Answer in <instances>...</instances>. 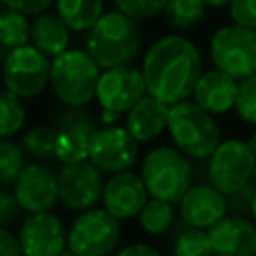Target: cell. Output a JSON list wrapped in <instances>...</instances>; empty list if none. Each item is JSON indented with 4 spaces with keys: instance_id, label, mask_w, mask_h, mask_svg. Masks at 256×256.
<instances>
[{
    "instance_id": "8992f818",
    "label": "cell",
    "mask_w": 256,
    "mask_h": 256,
    "mask_svg": "<svg viewBox=\"0 0 256 256\" xmlns=\"http://www.w3.org/2000/svg\"><path fill=\"white\" fill-rule=\"evenodd\" d=\"M120 238L122 222L102 206L76 214L66 226V250L76 256H110L118 250Z\"/></svg>"
},
{
    "instance_id": "2e32d148",
    "label": "cell",
    "mask_w": 256,
    "mask_h": 256,
    "mask_svg": "<svg viewBox=\"0 0 256 256\" xmlns=\"http://www.w3.org/2000/svg\"><path fill=\"white\" fill-rule=\"evenodd\" d=\"M148 198L150 196L140 174L134 170H126L104 180L100 202L108 214H112L120 222H126L140 214Z\"/></svg>"
},
{
    "instance_id": "9c48e42d",
    "label": "cell",
    "mask_w": 256,
    "mask_h": 256,
    "mask_svg": "<svg viewBox=\"0 0 256 256\" xmlns=\"http://www.w3.org/2000/svg\"><path fill=\"white\" fill-rule=\"evenodd\" d=\"M204 174L206 182L224 196L252 182L254 158L248 150V144L238 138H228L220 142L212 156L206 160Z\"/></svg>"
},
{
    "instance_id": "52a82bcc",
    "label": "cell",
    "mask_w": 256,
    "mask_h": 256,
    "mask_svg": "<svg viewBox=\"0 0 256 256\" xmlns=\"http://www.w3.org/2000/svg\"><path fill=\"white\" fill-rule=\"evenodd\" d=\"M50 66L52 60L32 44L10 50L2 62L4 90L22 102L38 98L50 86Z\"/></svg>"
},
{
    "instance_id": "4dcf8cb0",
    "label": "cell",
    "mask_w": 256,
    "mask_h": 256,
    "mask_svg": "<svg viewBox=\"0 0 256 256\" xmlns=\"http://www.w3.org/2000/svg\"><path fill=\"white\" fill-rule=\"evenodd\" d=\"M234 108L244 122L256 126V74L250 78H244L238 84V96H236Z\"/></svg>"
},
{
    "instance_id": "f546056e",
    "label": "cell",
    "mask_w": 256,
    "mask_h": 256,
    "mask_svg": "<svg viewBox=\"0 0 256 256\" xmlns=\"http://www.w3.org/2000/svg\"><path fill=\"white\" fill-rule=\"evenodd\" d=\"M114 6L120 14L138 22L156 18L164 10L166 0H114Z\"/></svg>"
},
{
    "instance_id": "9a60e30c",
    "label": "cell",
    "mask_w": 256,
    "mask_h": 256,
    "mask_svg": "<svg viewBox=\"0 0 256 256\" xmlns=\"http://www.w3.org/2000/svg\"><path fill=\"white\" fill-rule=\"evenodd\" d=\"M16 238L22 256H58L66 250V224L54 212L26 214Z\"/></svg>"
},
{
    "instance_id": "4316f807",
    "label": "cell",
    "mask_w": 256,
    "mask_h": 256,
    "mask_svg": "<svg viewBox=\"0 0 256 256\" xmlns=\"http://www.w3.org/2000/svg\"><path fill=\"white\" fill-rule=\"evenodd\" d=\"M26 124V106L8 90H0V140H12Z\"/></svg>"
},
{
    "instance_id": "60d3db41",
    "label": "cell",
    "mask_w": 256,
    "mask_h": 256,
    "mask_svg": "<svg viewBox=\"0 0 256 256\" xmlns=\"http://www.w3.org/2000/svg\"><path fill=\"white\" fill-rule=\"evenodd\" d=\"M250 220L256 224V186H254V194H252V204H250Z\"/></svg>"
},
{
    "instance_id": "ffe728a7",
    "label": "cell",
    "mask_w": 256,
    "mask_h": 256,
    "mask_svg": "<svg viewBox=\"0 0 256 256\" xmlns=\"http://www.w3.org/2000/svg\"><path fill=\"white\" fill-rule=\"evenodd\" d=\"M168 108L170 106H166V104H162L156 98L146 94L126 112L124 128L130 132V136L138 144L152 142L166 130Z\"/></svg>"
},
{
    "instance_id": "8d00e7d4",
    "label": "cell",
    "mask_w": 256,
    "mask_h": 256,
    "mask_svg": "<svg viewBox=\"0 0 256 256\" xmlns=\"http://www.w3.org/2000/svg\"><path fill=\"white\" fill-rule=\"evenodd\" d=\"M0 256H22L18 238L10 228H0Z\"/></svg>"
},
{
    "instance_id": "b9f144b4",
    "label": "cell",
    "mask_w": 256,
    "mask_h": 256,
    "mask_svg": "<svg viewBox=\"0 0 256 256\" xmlns=\"http://www.w3.org/2000/svg\"><path fill=\"white\" fill-rule=\"evenodd\" d=\"M58 256H76V254H72L70 250H64V252H62V254H58Z\"/></svg>"
},
{
    "instance_id": "74e56055",
    "label": "cell",
    "mask_w": 256,
    "mask_h": 256,
    "mask_svg": "<svg viewBox=\"0 0 256 256\" xmlns=\"http://www.w3.org/2000/svg\"><path fill=\"white\" fill-rule=\"evenodd\" d=\"M118 120H120V114L110 112V110H100V114H98V122H100V126H116Z\"/></svg>"
},
{
    "instance_id": "f1b7e54d",
    "label": "cell",
    "mask_w": 256,
    "mask_h": 256,
    "mask_svg": "<svg viewBox=\"0 0 256 256\" xmlns=\"http://www.w3.org/2000/svg\"><path fill=\"white\" fill-rule=\"evenodd\" d=\"M26 164V154L20 144L12 140H0V186H12Z\"/></svg>"
},
{
    "instance_id": "484cf974",
    "label": "cell",
    "mask_w": 256,
    "mask_h": 256,
    "mask_svg": "<svg viewBox=\"0 0 256 256\" xmlns=\"http://www.w3.org/2000/svg\"><path fill=\"white\" fill-rule=\"evenodd\" d=\"M30 44V20L28 16L2 8L0 10V46L8 52Z\"/></svg>"
},
{
    "instance_id": "8fae6325",
    "label": "cell",
    "mask_w": 256,
    "mask_h": 256,
    "mask_svg": "<svg viewBox=\"0 0 256 256\" xmlns=\"http://www.w3.org/2000/svg\"><path fill=\"white\" fill-rule=\"evenodd\" d=\"M58 176V202L70 212H86L96 208L102 198L104 176L88 160L78 164L60 166Z\"/></svg>"
},
{
    "instance_id": "d590c367",
    "label": "cell",
    "mask_w": 256,
    "mask_h": 256,
    "mask_svg": "<svg viewBox=\"0 0 256 256\" xmlns=\"http://www.w3.org/2000/svg\"><path fill=\"white\" fill-rule=\"evenodd\" d=\"M114 256H162V252L146 242H130L120 246L114 252Z\"/></svg>"
},
{
    "instance_id": "d6a6232c",
    "label": "cell",
    "mask_w": 256,
    "mask_h": 256,
    "mask_svg": "<svg viewBox=\"0 0 256 256\" xmlns=\"http://www.w3.org/2000/svg\"><path fill=\"white\" fill-rule=\"evenodd\" d=\"M254 186H256V184L248 182V184L242 186L240 190H236V192H232V194L226 196L228 214H234V216H250V204H252Z\"/></svg>"
},
{
    "instance_id": "d4e9b609",
    "label": "cell",
    "mask_w": 256,
    "mask_h": 256,
    "mask_svg": "<svg viewBox=\"0 0 256 256\" xmlns=\"http://www.w3.org/2000/svg\"><path fill=\"white\" fill-rule=\"evenodd\" d=\"M162 12L174 30H190L204 20L206 4L202 0H166Z\"/></svg>"
},
{
    "instance_id": "5bb4252c",
    "label": "cell",
    "mask_w": 256,
    "mask_h": 256,
    "mask_svg": "<svg viewBox=\"0 0 256 256\" xmlns=\"http://www.w3.org/2000/svg\"><path fill=\"white\" fill-rule=\"evenodd\" d=\"M142 96H146V84L140 68L130 64L100 72L94 96L100 110L122 114L128 112Z\"/></svg>"
},
{
    "instance_id": "7a4b0ae2",
    "label": "cell",
    "mask_w": 256,
    "mask_h": 256,
    "mask_svg": "<svg viewBox=\"0 0 256 256\" xmlns=\"http://www.w3.org/2000/svg\"><path fill=\"white\" fill-rule=\"evenodd\" d=\"M140 46L142 36L138 22L118 10L104 12L84 36V50L100 70L130 66L136 60Z\"/></svg>"
},
{
    "instance_id": "ac0fdd59",
    "label": "cell",
    "mask_w": 256,
    "mask_h": 256,
    "mask_svg": "<svg viewBox=\"0 0 256 256\" xmlns=\"http://www.w3.org/2000/svg\"><path fill=\"white\" fill-rule=\"evenodd\" d=\"M212 256H256V224L248 216L226 214L208 230Z\"/></svg>"
},
{
    "instance_id": "1f68e13d",
    "label": "cell",
    "mask_w": 256,
    "mask_h": 256,
    "mask_svg": "<svg viewBox=\"0 0 256 256\" xmlns=\"http://www.w3.org/2000/svg\"><path fill=\"white\" fill-rule=\"evenodd\" d=\"M228 8L230 18L236 26L256 30V0H232Z\"/></svg>"
},
{
    "instance_id": "7402d4cb",
    "label": "cell",
    "mask_w": 256,
    "mask_h": 256,
    "mask_svg": "<svg viewBox=\"0 0 256 256\" xmlns=\"http://www.w3.org/2000/svg\"><path fill=\"white\" fill-rule=\"evenodd\" d=\"M54 14L70 32H88L104 14V0H54Z\"/></svg>"
},
{
    "instance_id": "603a6c76",
    "label": "cell",
    "mask_w": 256,
    "mask_h": 256,
    "mask_svg": "<svg viewBox=\"0 0 256 256\" xmlns=\"http://www.w3.org/2000/svg\"><path fill=\"white\" fill-rule=\"evenodd\" d=\"M176 216H178V212H176L174 204H168V202L156 200V198H148V202L144 204V208L140 210L136 220L144 234L164 236L174 226Z\"/></svg>"
},
{
    "instance_id": "836d02e7",
    "label": "cell",
    "mask_w": 256,
    "mask_h": 256,
    "mask_svg": "<svg viewBox=\"0 0 256 256\" xmlns=\"http://www.w3.org/2000/svg\"><path fill=\"white\" fill-rule=\"evenodd\" d=\"M0 4L24 16H38V14L50 12V6L54 4V0H0Z\"/></svg>"
},
{
    "instance_id": "6da1fadb",
    "label": "cell",
    "mask_w": 256,
    "mask_h": 256,
    "mask_svg": "<svg viewBox=\"0 0 256 256\" xmlns=\"http://www.w3.org/2000/svg\"><path fill=\"white\" fill-rule=\"evenodd\" d=\"M146 94L166 106L188 100L202 76V56L196 44L180 34L152 42L142 60Z\"/></svg>"
},
{
    "instance_id": "30bf717a",
    "label": "cell",
    "mask_w": 256,
    "mask_h": 256,
    "mask_svg": "<svg viewBox=\"0 0 256 256\" xmlns=\"http://www.w3.org/2000/svg\"><path fill=\"white\" fill-rule=\"evenodd\" d=\"M138 152L140 144L130 136L124 126H100L90 140L88 162L94 164L102 174L106 172L112 176L132 170L138 160Z\"/></svg>"
},
{
    "instance_id": "ab89813d",
    "label": "cell",
    "mask_w": 256,
    "mask_h": 256,
    "mask_svg": "<svg viewBox=\"0 0 256 256\" xmlns=\"http://www.w3.org/2000/svg\"><path fill=\"white\" fill-rule=\"evenodd\" d=\"M204 4H206V8H224V6H228L232 0H202Z\"/></svg>"
},
{
    "instance_id": "5b68a950",
    "label": "cell",
    "mask_w": 256,
    "mask_h": 256,
    "mask_svg": "<svg viewBox=\"0 0 256 256\" xmlns=\"http://www.w3.org/2000/svg\"><path fill=\"white\" fill-rule=\"evenodd\" d=\"M100 72L102 70L84 48H68L64 54L52 60V94L64 108H84L96 96Z\"/></svg>"
},
{
    "instance_id": "d6986e66",
    "label": "cell",
    "mask_w": 256,
    "mask_h": 256,
    "mask_svg": "<svg viewBox=\"0 0 256 256\" xmlns=\"http://www.w3.org/2000/svg\"><path fill=\"white\" fill-rule=\"evenodd\" d=\"M236 96L238 82L234 78L220 70H208L202 72V76L198 78L192 92V102L210 116H216L232 110L236 104Z\"/></svg>"
},
{
    "instance_id": "e0dca14e",
    "label": "cell",
    "mask_w": 256,
    "mask_h": 256,
    "mask_svg": "<svg viewBox=\"0 0 256 256\" xmlns=\"http://www.w3.org/2000/svg\"><path fill=\"white\" fill-rule=\"evenodd\" d=\"M226 214V196L208 182H192L178 202V218L188 228L210 230Z\"/></svg>"
},
{
    "instance_id": "4fadbf2b",
    "label": "cell",
    "mask_w": 256,
    "mask_h": 256,
    "mask_svg": "<svg viewBox=\"0 0 256 256\" xmlns=\"http://www.w3.org/2000/svg\"><path fill=\"white\" fill-rule=\"evenodd\" d=\"M12 194L20 212L42 214L52 212L58 204V176L44 162H28L16 182L12 184Z\"/></svg>"
},
{
    "instance_id": "f35d334b",
    "label": "cell",
    "mask_w": 256,
    "mask_h": 256,
    "mask_svg": "<svg viewBox=\"0 0 256 256\" xmlns=\"http://www.w3.org/2000/svg\"><path fill=\"white\" fill-rule=\"evenodd\" d=\"M246 144H248V150H250V154H252V158H254V174H252V184H256V132L250 136V140H248Z\"/></svg>"
},
{
    "instance_id": "7c38bea8",
    "label": "cell",
    "mask_w": 256,
    "mask_h": 256,
    "mask_svg": "<svg viewBox=\"0 0 256 256\" xmlns=\"http://www.w3.org/2000/svg\"><path fill=\"white\" fill-rule=\"evenodd\" d=\"M52 124L56 128L54 160L62 166L88 160L90 140L96 132L94 118L84 108H64Z\"/></svg>"
},
{
    "instance_id": "cb8c5ba5",
    "label": "cell",
    "mask_w": 256,
    "mask_h": 256,
    "mask_svg": "<svg viewBox=\"0 0 256 256\" xmlns=\"http://www.w3.org/2000/svg\"><path fill=\"white\" fill-rule=\"evenodd\" d=\"M54 144L56 128L52 122H38L30 126L20 138V148L24 150V154L44 164L48 160H54Z\"/></svg>"
},
{
    "instance_id": "3957f363",
    "label": "cell",
    "mask_w": 256,
    "mask_h": 256,
    "mask_svg": "<svg viewBox=\"0 0 256 256\" xmlns=\"http://www.w3.org/2000/svg\"><path fill=\"white\" fill-rule=\"evenodd\" d=\"M138 174L150 198L178 204L192 186L194 164L174 146H154L144 154Z\"/></svg>"
},
{
    "instance_id": "83f0119b",
    "label": "cell",
    "mask_w": 256,
    "mask_h": 256,
    "mask_svg": "<svg viewBox=\"0 0 256 256\" xmlns=\"http://www.w3.org/2000/svg\"><path fill=\"white\" fill-rule=\"evenodd\" d=\"M172 256H212L208 230L184 226L172 240Z\"/></svg>"
},
{
    "instance_id": "e575fe53",
    "label": "cell",
    "mask_w": 256,
    "mask_h": 256,
    "mask_svg": "<svg viewBox=\"0 0 256 256\" xmlns=\"http://www.w3.org/2000/svg\"><path fill=\"white\" fill-rule=\"evenodd\" d=\"M20 216V208L12 190L0 186V228H8Z\"/></svg>"
},
{
    "instance_id": "ba28073f",
    "label": "cell",
    "mask_w": 256,
    "mask_h": 256,
    "mask_svg": "<svg viewBox=\"0 0 256 256\" xmlns=\"http://www.w3.org/2000/svg\"><path fill=\"white\" fill-rule=\"evenodd\" d=\"M210 58L214 70L228 74L234 80H244L256 74V30L236 24L218 28L210 38Z\"/></svg>"
},
{
    "instance_id": "44dd1931",
    "label": "cell",
    "mask_w": 256,
    "mask_h": 256,
    "mask_svg": "<svg viewBox=\"0 0 256 256\" xmlns=\"http://www.w3.org/2000/svg\"><path fill=\"white\" fill-rule=\"evenodd\" d=\"M30 44L54 60L70 48V30L54 12L38 14L30 22Z\"/></svg>"
},
{
    "instance_id": "277c9868",
    "label": "cell",
    "mask_w": 256,
    "mask_h": 256,
    "mask_svg": "<svg viewBox=\"0 0 256 256\" xmlns=\"http://www.w3.org/2000/svg\"><path fill=\"white\" fill-rule=\"evenodd\" d=\"M166 130L174 142V148L186 158L198 162H206L222 142L214 116L204 112L192 100H184L168 108Z\"/></svg>"
}]
</instances>
